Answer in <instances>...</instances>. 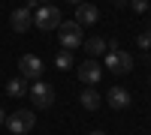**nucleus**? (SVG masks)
I'll return each instance as SVG.
<instances>
[{"label":"nucleus","mask_w":151,"mask_h":135,"mask_svg":"<svg viewBox=\"0 0 151 135\" xmlns=\"http://www.w3.org/2000/svg\"><path fill=\"white\" fill-rule=\"evenodd\" d=\"M27 90H30L27 87V78H21V75L6 81V96H15V99H18V96H27Z\"/></svg>","instance_id":"obj_13"},{"label":"nucleus","mask_w":151,"mask_h":135,"mask_svg":"<svg viewBox=\"0 0 151 135\" xmlns=\"http://www.w3.org/2000/svg\"><path fill=\"white\" fill-rule=\"evenodd\" d=\"M58 36H60V45H64L67 51H73V48H79V45L85 42L82 24H76V21H60V24H58Z\"/></svg>","instance_id":"obj_3"},{"label":"nucleus","mask_w":151,"mask_h":135,"mask_svg":"<svg viewBox=\"0 0 151 135\" xmlns=\"http://www.w3.org/2000/svg\"><path fill=\"white\" fill-rule=\"evenodd\" d=\"M40 3H48V0H40Z\"/></svg>","instance_id":"obj_22"},{"label":"nucleus","mask_w":151,"mask_h":135,"mask_svg":"<svg viewBox=\"0 0 151 135\" xmlns=\"http://www.w3.org/2000/svg\"><path fill=\"white\" fill-rule=\"evenodd\" d=\"M148 57H151V48H148Z\"/></svg>","instance_id":"obj_23"},{"label":"nucleus","mask_w":151,"mask_h":135,"mask_svg":"<svg viewBox=\"0 0 151 135\" xmlns=\"http://www.w3.org/2000/svg\"><path fill=\"white\" fill-rule=\"evenodd\" d=\"M82 48L88 51V57H97V54H106L109 51V42L103 39V36H91L88 42H82Z\"/></svg>","instance_id":"obj_12"},{"label":"nucleus","mask_w":151,"mask_h":135,"mask_svg":"<svg viewBox=\"0 0 151 135\" xmlns=\"http://www.w3.org/2000/svg\"><path fill=\"white\" fill-rule=\"evenodd\" d=\"M130 6L136 12H148V0H130Z\"/></svg>","instance_id":"obj_16"},{"label":"nucleus","mask_w":151,"mask_h":135,"mask_svg":"<svg viewBox=\"0 0 151 135\" xmlns=\"http://www.w3.org/2000/svg\"><path fill=\"white\" fill-rule=\"evenodd\" d=\"M136 45H139V48H151V36L148 33H139V36H136Z\"/></svg>","instance_id":"obj_15"},{"label":"nucleus","mask_w":151,"mask_h":135,"mask_svg":"<svg viewBox=\"0 0 151 135\" xmlns=\"http://www.w3.org/2000/svg\"><path fill=\"white\" fill-rule=\"evenodd\" d=\"M6 126H9L12 135H27L36 126V114L30 111V108H21V111H15V114H6Z\"/></svg>","instance_id":"obj_2"},{"label":"nucleus","mask_w":151,"mask_h":135,"mask_svg":"<svg viewBox=\"0 0 151 135\" xmlns=\"http://www.w3.org/2000/svg\"><path fill=\"white\" fill-rule=\"evenodd\" d=\"M27 96H30V99H33V105L36 108H48V105H52L55 102V87H52V84H48V81H33V87L27 90Z\"/></svg>","instance_id":"obj_6"},{"label":"nucleus","mask_w":151,"mask_h":135,"mask_svg":"<svg viewBox=\"0 0 151 135\" xmlns=\"http://www.w3.org/2000/svg\"><path fill=\"white\" fill-rule=\"evenodd\" d=\"M55 66H58V69H73V54L67 51V48L55 54Z\"/></svg>","instance_id":"obj_14"},{"label":"nucleus","mask_w":151,"mask_h":135,"mask_svg":"<svg viewBox=\"0 0 151 135\" xmlns=\"http://www.w3.org/2000/svg\"><path fill=\"white\" fill-rule=\"evenodd\" d=\"M60 21H64L60 18V9L52 6V3L36 6V12H33V27H40V30H58Z\"/></svg>","instance_id":"obj_1"},{"label":"nucleus","mask_w":151,"mask_h":135,"mask_svg":"<svg viewBox=\"0 0 151 135\" xmlns=\"http://www.w3.org/2000/svg\"><path fill=\"white\" fill-rule=\"evenodd\" d=\"M88 135H106V132L103 129H94V132H88Z\"/></svg>","instance_id":"obj_18"},{"label":"nucleus","mask_w":151,"mask_h":135,"mask_svg":"<svg viewBox=\"0 0 151 135\" xmlns=\"http://www.w3.org/2000/svg\"><path fill=\"white\" fill-rule=\"evenodd\" d=\"M18 75L27 81H40L42 78V60L36 54H21L18 57Z\"/></svg>","instance_id":"obj_5"},{"label":"nucleus","mask_w":151,"mask_h":135,"mask_svg":"<svg viewBox=\"0 0 151 135\" xmlns=\"http://www.w3.org/2000/svg\"><path fill=\"white\" fill-rule=\"evenodd\" d=\"M97 15H100V12H97L94 3H79V6H76V24H82V27H85V24H94Z\"/></svg>","instance_id":"obj_10"},{"label":"nucleus","mask_w":151,"mask_h":135,"mask_svg":"<svg viewBox=\"0 0 151 135\" xmlns=\"http://www.w3.org/2000/svg\"><path fill=\"white\" fill-rule=\"evenodd\" d=\"M115 6H127V0H115Z\"/></svg>","instance_id":"obj_19"},{"label":"nucleus","mask_w":151,"mask_h":135,"mask_svg":"<svg viewBox=\"0 0 151 135\" xmlns=\"http://www.w3.org/2000/svg\"><path fill=\"white\" fill-rule=\"evenodd\" d=\"M79 102H82L85 111H97L100 102H103V96H100L94 87H88V90H82V93H79Z\"/></svg>","instance_id":"obj_11"},{"label":"nucleus","mask_w":151,"mask_h":135,"mask_svg":"<svg viewBox=\"0 0 151 135\" xmlns=\"http://www.w3.org/2000/svg\"><path fill=\"white\" fill-rule=\"evenodd\" d=\"M106 102L115 108V111H124V108H130V90L127 87H112L109 93H106Z\"/></svg>","instance_id":"obj_9"},{"label":"nucleus","mask_w":151,"mask_h":135,"mask_svg":"<svg viewBox=\"0 0 151 135\" xmlns=\"http://www.w3.org/2000/svg\"><path fill=\"white\" fill-rule=\"evenodd\" d=\"M79 78H82L85 84H91V87H94V84H97L100 78H103V66H100V63H94V60L88 57L85 63L79 66Z\"/></svg>","instance_id":"obj_8"},{"label":"nucleus","mask_w":151,"mask_h":135,"mask_svg":"<svg viewBox=\"0 0 151 135\" xmlns=\"http://www.w3.org/2000/svg\"><path fill=\"white\" fill-rule=\"evenodd\" d=\"M0 123H6V111H3V108H0Z\"/></svg>","instance_id":"obj_17"},{"label":"nucleus","mask_w":151,"mask_h":135,"mask_svg":"<svg viewBox=\"0 0 151 135\" xmlns=\"http://www.w3.org/2000/svg\"><path fill=\"white\" fill-rule=\"evenodd\" d=\"M9 24H12V30H15V33L30 30V27H33V12H30L27 6H18V9L9 15Z\"/></svg>","instance_id":"obj_7"},{"label":"nucleus","mask_w":151,"mask_h":135,"mask_svg":"<svg viewBox=\"0 0 151 135\" xmlns=\"http://www.w3.org/2000/svg\"><path fill=\"white\" fill-rule=\"evenodd\" d=\"M145 33H148V36H151V21H148V30H145Z\"/></svg>","instance_id":"obj_21"},{"label":"nucleus","mask_w":151,"mask_h":135,"mask_svg":"<svg viewBox=\"0 0 151 135\" xmlns=\"http://www.w3.org/2000/svg\"><path fill=\"white\" fill-rule=\"evenodd\" d=\"M148 84H151V78H148Z\"/></svg>","instance_id":"obj_24"},{"label":"nucleus","mask_w":151,"mask_h":135,"mask_svg":"<svg viewBox=\"0 0 151 135\" xmlns=\"http://www.w3.org/2000/svg\"><path fill=\"white\" fill-rule=\"evenodd\" d=\"M67 3H76V6H79V3H85V0H67Z\"/></svg>","instance_id":"obj_20"},{"label":"nucleus","mask_w":151,"mask_h":135,"mask_svg":"<svg viewBox=\"0 0 151 135\" xmlns=\"http://www.w3.org/2000/svg\"><path fill=\"white\" fill-rule=\"evenodd\" d=\"M106 69H112L115 75H127V72L133 69V54H127V51H118V48L106 51Z\"/></svg>","instance_id":"obj_4"}]
</instances>
